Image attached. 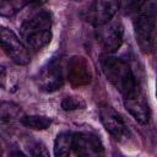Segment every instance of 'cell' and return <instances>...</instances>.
<instances>
[{
    "instance_id": "cell-1",
    "label": "cell",
    "mask_w": 157,
    "mask_h": 157,
    "mask_svg": "<svg viewBox=\"0 0 157 157\" xmlns=\"http://www.w3.org/2000/svg\"><path fill=\"white\" fill-rule=\"evenodd\" d=\"M22 42L28 49L38 52L52 39V16L45 10H39L25 20L20 27Z\"/></svg>"
},
{
    "instance_id": "cell-2",
    "label": "cell",
    "mask_w": 157,
    "mask_h": 157,
    "mask_svg": "<svg viewBox=\"0 0 157 157\" xmlns=\"http://www.w3.org/2000/svg\"><path fill=\"white\" fill-rule=\"evenodd\" d=\"M101 66L105 78L123 94V97L141 88L130 65L125 60L107 54L101 58Z\"/></svg>"
},
{
    "instance_id": "cell-3",
    "label": "cell",
    "mask_w": 157,
    "mask_h": 157,
    "mask_svg": "<svg viewBox=\"0 0 157 157\" xmlns=\"http://www.w3.org/2000/svg\"><path fill=\"white\" fill-rule=\"evenodd\" d=\"M134 22L135 38L142 53L150 54L155 50L156 43V16L155 6H147L146 10H139Z\"/></svg>"
},
{
    "instance_id": "cell-4",
    "label": "cell",
    "mask_w": 157,
    "mask_h": 157,
    "mask_svg": "<svg viewBox=\"0 0 157 157\" xmlns=\"http://www.w3.org/2000/svg\"><path fill=\"white\" fill-rule=\"evenodd\" d=\"M96 38L101 48L107 53L117 52L124 38V27L119 20H109L108 22L96 27Z\"/></svg>"
},
{
    "instance_id": "cell-5",
    "label": "cell",
    "mask_w": 157,
    "mask_h": 157,
    "mask_svg": "<svg viewBox=\"0 0 157 157\" xmlns=\"http://www.w3.org/2000/svg\"><path fill=\"white\" fill-rule=\"evenodd\" d=\"M0 48L17 65H27L31 60L28 48L25 43L4 26H0Z\"/></svg>"
},
{
    "instance_id": "cell-6",
    "label": "cell",
    "mask_w": 157,
    "mask_h": 157,
    "mask_svg": "<svg viewBox=\"0 0 157 157\" xmlns=\"http://www.w3.org/2000/svg\"><path fill=\"white\" fill-rule=\"evenodd\" d=\"M99 119L105 130L117 140L124 141L129 137L130 131L121 115L109 104L99 105Z\"/></svg>"
},
{
    "instance_id": "cell-7",
    "label": "cell",
    "mask_w": 157,
    "mask_h": 157,
    "mask_svg": "<svg viewBox=\"0 0 157 157\" xmlns=\"http://www.w3.org/2000/svg\"><path fill=\"white\" fill-rule=\"evenodd\" d=\"M64 83V71L58 59L48 61L38 72L37 85L43 92H54L59 90Z\"/></svg>"
},
{
    "instance_id": "cell-8",
    "label": "cell",
    "mask_w": 157,
    "mask_h": 157,
    "mask_svg": "<svg viewBox=\"0 0 157 157\" xmlns=\"http://www.w3.org/2000/svg\"><path fill=\"white\" fill-rule=\"evenodd\" d=\"M118 11L115 0H93L83 12V18L97 27L114 17Z\"/></svg>"
},
{
    "instance_id": "cell-9",
    "label": "cell",
    "mask_w": 157,
    "mask_h": 157,
    "mask_svg": "<svg viewBox=\"0 0 157 157\" xmlns=\"http://www.w3.org/2000/svg\"><path fill=\"white\" fill-rule=\"evenodd\" d=\"M104 148L99 137L92 132H72V155L76 156H101Z\"/></svg>"
},
{
    "instance_id": "cell-10",
    "label": "cell",
    "mask_w": 157,
    "mask_h": 157,
    "mask_svg": "<svg viewBox=\"0 0 157 157\" xmlns=\"http://www.w3.org/2000/svg\"><path fill=\"white\" fill-rule=\"evenodd\" d=\"M66 77L74 87L88 85L92 81V70L87 59L81 55L71 56L66 65Z\"/></svg>"
},
{
    "instance_id": "cell-11",
    "label": "cell",
    "mask_w": 157,
    "mask_h": 157,
    "mask_svg": "<svg viewBox=\"0 0 157 157\" xmlns=\"http://www.w3.org/2000/svg\"><path fill=\"white\" fill-rule=\"evenodd\" d=\"M124 107L140 124H147L150 121V105L141 88L128 96H124Z\"/></svg>"
},
{
    "instance_id": "cell-12",
    "label": "cell",
    "mask_w": 157,
    "mask_h": 157,
    "mask_svg": "<svg viewBox=\"0 0 157 157\" xmlns=\"http://www.w3.org/2000/svg\"><path fill=\"white\" fill-rule=\"evenodd\" d=\"M23 115L22 109L13 102H1L0 103V126L10 128L21 120Z\"/></svg>"
},
{
    "instance_id": "cell-13",
    "label": "cell",
    "mask_w": 157,
    "mask_h": 157,
    "mask_svg": "<svg viewBox=\"0 0 157 157\" xmlns=\"http://www.w3.org/2000/svg\"><path fill=\"white\" fill-rule=\"evenodd\" d=\"M47 0H0V16L11 17L26 6H40Z\"/></svg>"
},
{
    "instance_id": "cell-14",
    "label": "cell",
    "mask_w": 157,
    "mask_h": 157,
    "mask_svg": "<svg viewBox=\"0 0 157 157\" xmlns=\"http://www.w3.org/2000/svg\"><path fill=\"white\" fill-rule=\"evenodd\" d=\"M55 156H70L72 155V132H60L54 141Z\"/></svg>"
},
{
    "instance_id": "cell-15",
    "label": "cell",
    "mask_w": 157,
    "mask_h": 157,
    "mask_svg": "<svg viewBox=\"0 0 157 157\" xmlns=\"http://www.w3.org/2000/svg\"><path fill=\"white\" fill-rule=\"evenodd\" d=\"M20 123L29 129L34 130H45L50 126L52 119L44 115H22Z\"/></svg>"
},
{
    "instance_id": "cell-16",
    "label": "cell",
    "mask_w": 157,
    "mask_h": 157,
    "mask_svg": "<svg viewBox=\"0 0 157 157\" xmlns=\"http://www.w3.org/2000/svg\"><path fill=\"white\" fill-rule=\"evenodd\" d=\"M118 5V10H121L124 13L137 12L142 9V5L139 0H115Z\"/></svg>"
},
{
    "instance_id": "cell-17",
    "label": "cell",
    "mask_w": 157,
    "mask_h": 157,
    "mask_svg": "<svg viewBox=\"0 0 157 157\" xmlns=\"http://www.w3.org/2000/svg\"><path fill=\"white\" fill-rule=\"evenodd\" d=\"M61 108L64 110H76V109H82L85 108V102L82 101V98L80 97H65L61 102Z\"/></svg>"
},
{
    "instance_id": "cell-18",
    "label": "cell",
    "mask_w": 157,
    "mask_h": 157,
    "mask_svg": "<svg viewBox=\"0 0 157 157\" xmlns=\"http://www.w3.org/2000/svg\"><path fill=\"white\" fill-rule=\"evenodd\" d=\"M28 150H29V155H32V156H49V152L45 148V146L38 141L29 144Z\"/></svg>"
},
{
    "instance_id": "cell-19",
    "label": "cell",
    "mask_w": 157,
    "mask_h": 157,
    "mask_svg": "<svg viewBox=\"0 0 157 157\" xmlns=\"http://www.w3.org/2000/svg\"><path fill=\"white\" fill-rule=\"evenodd\" d=\"M6 85V69L4 65H0V88H4Z\"/></svg>"
},
{
    "instance_id": "cell-20",
    "label": "cell",
    "mask_w": 157,
    "mask_h": 157,
    "mask_svg": "<svg viewBox=\"0 0 157 157\" xmlns=\"http://www.w3.org/2000/svg\"><path fill=\"white\" fill-rule=\"evenodd\" d=\"M0 153H1V141H0Z\"/></svg>"
},
{
    "instance_id": "cell-21",
    "label": "cell",
    "mask_w": 157,
    "mask_h": 157,
    "mask_svg": "<svg viewBox=\"0 0 157 157\" xmlns=\"http://www.w3.org/2000/svg\"><path fill=\"white\" fill-rule=\"evenodd\" d=\"M71 1H82V0H71Z\"/></svg>"
}]
</instances>
